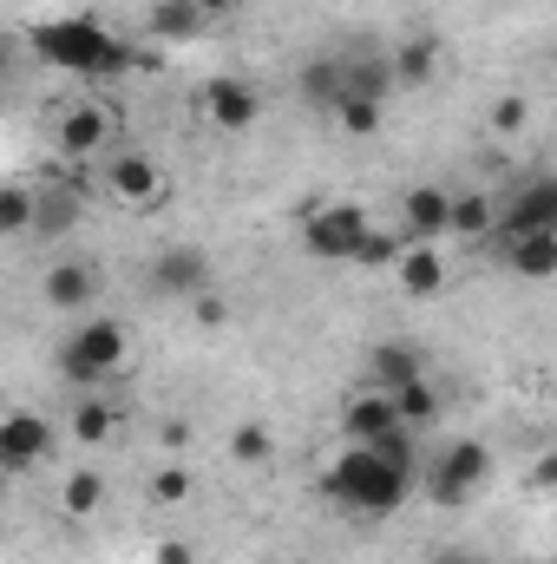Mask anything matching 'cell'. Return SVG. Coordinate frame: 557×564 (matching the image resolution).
Listing matches in <instances>:
<instances>
[{
  "label": "cell",
  "instance_id": "cell-14",
  "mask_svg": "<svg viewBox=\"0 0 557 564\" xmlns=\"http://www.w3.org/2000/svg\"><path fill=\"white\" fill-rule=\"evenodd\" d=\"M446 217H452V191L446 184H414L401 197V237L407 243H446Z\"/></svg>",
  "mask_w": 557,
  "mask_h": 564
},
{
  "label": "cell",
  "instance_id": "cell-31",
  "mask_svg": "<svg viewBox=\"0 0 557 564\" xmlns=\"http://www.w3.org/2000/svg\"><path fill=\"white\" fill-rule=\"evenodd\" d=\"M190 315H197L204 328H223V322H230V308H223L217 289H197V295H190Z\"/></svg>",
  "mask_w": 557,
  "mask_h": 564
},
{
  "label": "cell",
  "instance_id": "cell-28",
  "mask_svg": "<svg viewBox=\"0 0 557 564\" xmlns=\"http://www.w3.org/2000/svg\"><path fill=\"white\" fill-rule=\"evenodd\" d=\"M270 453H276V440H270L263 421H243L237 433H230V459H237V466H263Z\"/></svg>",
  "mask_w": 557,
  "mask_h": 564
},
{
  "label": "cell",
  "instance_id": "cell-17",
  "mask_svg": "<svg viewBox=\"0 0 557 564\" xmlns=\"http://www.w3.org/2000/svg\"><path fill=\"white\" fill-rule=\"evenodd\" d=\"M499 263L525 282H551L557 276V230H525V237L499 243Z\"/></svg>",
  "mask_w": 557,
  "mask_h": 564
},
{
  "label": "cell",
  "instance_id": "cell-27",
  "mask_svg": "<svg viewBox=\"0 0 557 564\" xmlns=\"http://www.w3.org/2000/svg\"><path fill=\"white\" fill-rule=\"evenodd\" d=\"M401 250H407L401 230H374V224H368V237H361V250H354V270H394Z\"/></svg>",
  "mask_w": 557,
  "mask_h": 564
},
{
  "label": "cell",
  "instance_id": "cell-11",
  "mask_svg": "<svg viewBox=\"0 0 557 564\" xmlns=\"http://www.w3.org/2000/svg\"><path fill=\"white\" fill-rule=\"evenodd\" d=\"M144 282L157 289V295H171V302H190L197 289H210V250H197V243H171V250H157L151 257V270Z\"/></svg>",
  "mask_w": 557,
  "mask_h": 564
},
{
  "label": "cell",
  "instance_id": "cell-36",
  "mask_svg": "<svg viewBox=\"0 0 557 564\" xmlns=\"http://www.w3.org/2000/svg\"><path fill=\"white\" fill-rule=\"evenodd\" d=\"M433 564H472V558H452V552H439V558H433Z\"/></svg>",
  "mask_w": 557,
  "mask_h": 564
},
{
  "label": "cell",
  "instance_id": "cell-20",
  "mask_svg": "<svg viewBox=\"0 0 557 564\" xmlns=\"http://www.w3.org/2000/svg\"><path fill=\"white\" fill-rule=\"evenodd\" d=\"M433 73H439V40H407V46L387 59V79H394V86H407V93L433 86Z\"/></svg>",
  "mask_w": 557,
  "mask_h": 564
},
{
  "label": "cell",
  "instance_id": "cell-30",
  "mask_svg": "<svg viewBox=\"0 0 557 564\" xmlns=\"http://www.w3.org/2000/svg\"><path fill=\"white\" fill-rule=\"evenodd\" d=\"M184 499H190V466L151 473V506H184Z\"/></svg>",
  "mask_w": 557,
  "mask_h": 564
},
{
  "label": "cell",
  "instance_id": "cell-29",
  "mask_svg": "<svg viewBox=\"0 0 557 564\" xmlns=\"http://www.w3.org/2000/svg\"><path fill=\"white\" fill-rule=\"evenodd\" d=\"M302 93H308V106H335V93H341V59H308V66H302Z\"/></svg>",
  "mask_w": 557,
  "mask_h": 564
},
{
  "label": "cell",
  "instance_id": "cell-37",
  "mask_svg": "<svg viewBox=\"0 0 557 564\" xmlns=\"http://www.w3.org/2000/svg\"><path fill=\"white\" fill-rule=\"evenodd\" d=\"M0 499H7V473H0Z\"/></svg>",
  "mask_w": 557,
  "mask_h": 564
},
{
  "label": "cell",
  "instance_id": "cell-8",
  "mask_svg": "<svg viewBox=\"0 0 557 564\" xmlns=\"http://www.w3.org/2000/svg\"><path fill=\"white\" fill-rule=\"evenodd\" d=\"M197 106H204V126L223 132V139H243V132H256V119H263V93H256L243 73H210L204 93H197Z\"/></svg>",
  "mask_w": 557,
  "mask_h": 564
},
{
  "label": "cell",
  "instance_id": "cell-18",
  "mask_svg": "<svg viewBox=\"0 0 557 564\" xmlns=\"http://www.w3.org/2000/svg\"><path fill=\"white\" fill-rule=\"evenodd\" d=\"M492 224H499V197H485V191H452L446 237H459V243H485Z\"/></svg>",
  "mask_w": 557,
  "mask_h": 564
},
{
  "label": "cell",
  "instance_id": "cell-24",
  "mask_svg": "<svg viewBox=\"0 0 557 564\" xmlns=\"http://www.w3.org/2000/svg\"><path fill=\"white\" fill-rule=\"evenodd\" d=\"M394 414H401V426L407 433H419V426L439 421V394H433V381L419 375V381H407V388H394Z\"/></svg>",
  "mask_w": 557,
  "mask_h": 564
},
{
  "label": "cell",
  "instance_id": "cell-13",
  "mask_svg": "<svg viewBox=\"0 0 557 564\" xmlns=\"http://www.w3.org/2000/svg\"><path fill=\"white\" fill-rule=\"evenodd\" d=\"M79 217H86V197H79V191H66L59 177H40V184H33V237H40V243L73 237Z\"/></svg>",
  "mask_w": 557,
  "mask_h": 564
},
{
  "label": "cell",
  "instance_id": "cell-26",
  "mask_svg": "<svg viewBox=\"0 0 557 564\" xmlns=\"http://www.w3.org/2000/svg\"><path fill=\"white\" fill-rule=\"evenodd\" d=\"M112 433H119V414H112L106 401H92V394H86V401L73 408V440H86V446H106Z\"/></svg>",
  "mask_w": 557,
  "mask_h": 564
},
{
  "label": "cell",
  "instance_id": "cell-16",
  "mask_svg": "<svg viewBox=\"0 0 557 564\" xmlns=\"http://www.w3.org/2000/svg\"><path fill=\"white\" fill-rule=\"evenodd\" d=\"M394 282H401V295H414V302H433L452 270H446V257H439V243H407L401 257H394Z\"/></svg>",
  "mask_w": 557,
  "mask_h": 564
},
{
  "label": "cell",
  "instance_id": "cell-3",
  "mask_svg": "<svg viewBox=\"0 0 557 564\" xmlns=\"http://www.w3.org/2000/svg\"><path fill=\"white\" fill-rule=\"evenodd\" d=\"M125 361H132V335L112 315H79V328L59 341V375L73 388H99V381L125 375Z\"/></svg>",
  "mask_w": 557,
  "mask_h": 564
},
{
  "label": "cell",
  "instance_id": "cell-9",
  "mask_svg": "<svg viewBox=\"0 0 557 564\" xmlns=\"http://www.w3.org/2000/svg\"><path fill=\"white\" fill-rule=\"evenodd\" d=\"M525 230H557V177H525L518 197L499 204V224H492V243H512Z\"/></svg>",
  "mask_w": 557,
  "mask_h": 564
},
{
  "label": "cell",
  "instance_id": "cell-12",
  "mask_svg": "<svg viewBox=\"0 0 557 564\" xmlns=\"http://www.w3.org/2000/svg\"><path fill=\"white\" fill-rule=\"evenodd\" d=\"M99 282H106V270H99L92 257H66V263H53V270H46L40 295H46L59 315H86V308L99 302Z\"/></svg>",
  "mask_w": 557,
  "mask_h": 564
},
{
  "label": "cell",
  "instance_id": "cell-10",
  "mask_svg": "<svg viewBox=\"0 0 557 564\" xmlns=\"http://www.w3.org/2000/svg\"><path fill=\"white\" fill-rule=\"evenodd\" d=\"M53 446H59L53 421H40V414H26V408L0 414V473H33V466L53 459Z\"/></svg>",
  "mask_w": 557,
  "mask_h": 564
},
{
  "label": "cell",
  "instance_id": "cell-23",
  "mask_svg": "<svg viewBox=\"0 0 557 564\" xmlns=\"http://www.w3.org/2000/svg\"><path fill=\"white\" fill-rule=\"evenodd\" d=\"M59 506H66V519H92V512L106 506V473H92V466L66 473V486H59Z\"/></svg>",
  "mask_w": 557,
  "mask_h": 564
},
{
  "label": "cell",
  "instance_id": "cell-35",
  "mask_svg": "<svg viewBox=\"0 0 557 564\" xmlns=\"http://www.w3.org/2000/svg\"><path fill=\"white\" fill-rule=\"evenodd\" d=\"M190 7H197V13H204V20H217V13H230V7H237V0H190Z\"/></svg>",
  "mask_w": 557,
  "mask_h": 564
},
{
  "label": "cell",
  "instance_id": "cell-6",
  "mask_svg": "<svg viewBox=\"0 0 557 564\" xmlns=\"http://www.w3.org/2000/svg\"><path fill=\"white\" fill-rule=\"evenodd\" d=\"M368 210L361 204H348V197H335V204H315V210H302V250L308 257H321V263H354V250H361V237H368Z\"/></svg>",
  "mask_w": 557,
  "mask_h": 564
},
{
  "label": "cell",
  "instance_id": "cell-15",
  "mask_svg": "<svg viewBox=\"0 0 557 564\" xmlns=\"http://www.w3.org/2000/svg\"><path fill=\"white\" fill-rule=\"evenodd\" d=\"M387 426H401L387 388H354V394L341 401V440H348V446H368V440H381Z\"/></svg>",
  "mask_w": 557,
  "mask_h": 564
},
{
  "label": "cell",
  "instance_id": "cell-32",
  "mask_svg": "<svg viewBox=\"0 0 557 564\" xmlns=\"http://www.w3.org/2000/svg\"><path fill=\"white\" fill-rule=\"evenodd\" d=\"M525 119H532L525 99H499V106H492V132H525Z\"/></svg>",
  "mask_w": 557,
  "mask_h": 564
},
{
  "label": "cell",
  "instance_id": "cell-19",
  "mask_svg": "<svg viewBox=\"0 0 557 564\" xmlns=\"http://www.w3.org/2000/svg\"><path fill=\"white\" fill-rule=\"evenodd\" d=\"M144 33H151V40H164V46H184V40H197V33H204V13H197L190 0H151Z\"/></svg>",
  "mask_w": 557,
  "mask_h": 564
},
{
  "label": "cell",
  "instance_id": "cell-2",
  "mask_svg": "<svg viewBox=\"0 0 557 564\" xmlns=\"http://www.w3.org/2000/svg\"><path fill=\"white\" fill-rule=\"evenodd\" d=\"M419 466H401L374 446H341V459L321 473V492L335 512H354V519H387L414 499Z\"/></svg>",
  "mask_w": 557,
  "mask_h": 564
},
{
  "label": "cell",
  "instance_id": "cell-1",
  "mask_svg": "<svg viewBox=\"0 0 557 564\" xmlns=\"http://www.w3.org/2000/svg\"><path fill=\"white\" fill-rule=\"evenodd\" d=\"M26 46H33V59H46L53 73H79L86 86L119 79V73L139 66V46H125L99 13H59V20H40V26L26 33Z\"/></svg>",
  "mask_w": 557,
  "mask_h": 564
},
{
  "label": "cell",
  "instance_id": "cell-5",
  "mask_svg": "<svg viewBox=\"0 0 557 564\" xmlns=\"http://www.w3.org/2000/svg\"><path fill=\"white\" fill-rule=\"evenodd\" d=\"M99 191H106L119 210L151 217V210H164V204H171V171H164L151 151H139V144H119V151L99 164Z\"/></svg>",
  "mask_w": 557,
  "mask_h": 564
},
{
  "label": "cell",
  "instance_id": "cell-7",
  "mask_svg": "<svg viewBox=\"0 0 557 564\" xmlns=\"http://www.w3.org/2000/svg\"><path fill=\"white\" fill-rule=\"evenodd\" d=\"M485 479H492L485 440H446V453L426 466V499L433 506H472Z\"/></svg>",
  "mask_w": 557,
  "mask_h": 564
},
{
  "label": "cell",
  "instance_id": "cell-25",
  "mask_svg": "<svg viewBox=\"0 0 557 564\" xmlns=\"http://www.w3.org/2000/svg\"><path fill=\"white\" fill-rule=\"evenodd\" d=\"M381 106H387V99H354V93H341L328 112L341 119V132H348V139H374V132H381Z\"/></svg>",
  "mask_w": 557,
  "mask_h": 564
},
{
  "label": "cell",
  "instance_id": "cell-33",
  "mask_svg": "<svg viewBox=\"0 0 557 564\" xmlns=\"http://www.w3.org/2000/svg\"><path fill=\"white\" fill-rule=\"evenodd\" d=\"M157 446H164V453H184V446H190V426H184V421H164V426H157Z\"/></svg>",
  "mask_w": 557,
  "mask_h": 564
},
{
  "label": "cell",
  "instance_id": "cell-4",
  "mask_svg": "<svg viewBox=\"0 0 557 564\" xmlns=\"http://www.w3.org/2000/svg\"><path fill=\"white\" fill-rule=\"evenodd\" d=\"M119 126H125V119H119V106H112V99H99V93L66 99V106H59V119H53L59 164H99V151H112Z\"/></svg>",
  "mask_w": 557,
  "mask_h": 564
},
{
  "label": "cell",
  "instance_id": "cell-34",
  "mask_svg": "<svg viewBox=\"0 0 557 564\" xmlns=\"http://www.w3.org/2000/svg\"><path fill=\"white\" fill-rule=\"evenodd\" d=\"M157 564H197V552H190L184 539H164V545H157Z\"/></svg>",
  "mask_w": 557,
  "mask_h": 564
},
{
  "label": "cell",
  "instance_id": "cell-22",
  "mask_svg": "<svg viewBox=\"0 0 557 564\" xmlns=\"http://www.w3.org/2000/svg\"><path fill=\"white\" fill-rule=\"evenodd\" d=\"M407 381H419V355L414 348H401V341H387V348H374V368H368V388H407Z\"/></svg>",
  "mask_w": 557,
  "mask_h": 564
},
{
  "label": "cell",
  "instance_id": "cell-21",
  "mask_svg": "<svg viewBox=\"0 0 557 564\" xmlns=\"http://www.w3.org/2000/svg\"><path fill=\"white\" fill-rule=\"evenodd\" d=\"M33 237V184L26 177H0V243Z\"/></svg>",
  "mask_w": 557,
  "mask_h": 564
}]
</instances>
